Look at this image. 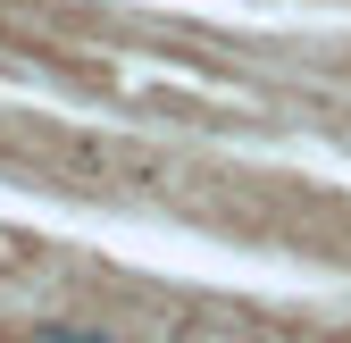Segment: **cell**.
Wrapping results in <instances>:
<instances>
[{"label": "cell", "mask_w": 351, "mask_h": 343, "mask_svg": "<svg viewBox=\"0 0 351 343\" xmlns=\"http://www.w3.org/2000/svg\"><path fill=\"white\" fill-rule=\"evenodd\" d=\"M34 343H101V335H34Z\"/></svg>", "instance_id": "6da1fadb"}]
</instances>
